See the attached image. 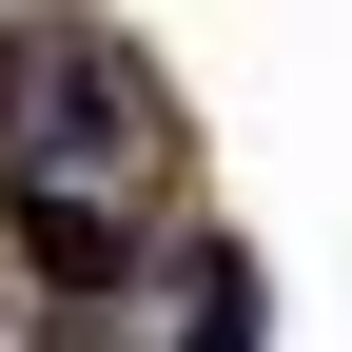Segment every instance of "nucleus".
<instances>
[{
  "label": "nucleus",
  "mask_w": 352,
  "mask_h": 352,
  "mask_svg": "<svg viewBox=\"0 0 352 352\" xmlns=\"http://www.w3.org/2000/svg\"><path fill=\"white\" fill-rule=\"evenodd\" d=\"M274 314H254V254H196V274H176V352H254Z\"/></svg>",
  "instance_id": "obj_2"
},
{
  "label": "nucleus",
  "mask_w": 352,
  "mask_h": 352,
  "mask_svg": "<svg viewBox=\"0 0 352 352\" xmlns=\"http://www.w3.org/2000/svg\"><path fill=\"white\" fill-rule=\"evenodd\" d=\"M118 157H157V78L98 20H0V196H98Z\"/></svg>",
  "instance_id": "obj_1"
}]
</instances>
